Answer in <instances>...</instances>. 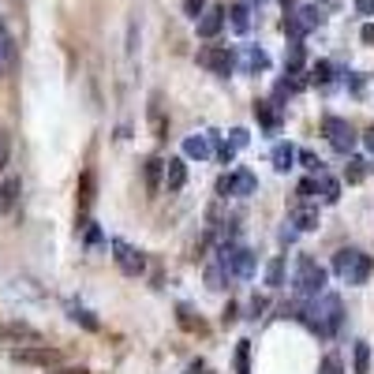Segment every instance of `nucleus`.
Wrapping results in <instances>:
<instances>
[{
	"label": "nucleus",
	"mask_w": 374,
	"mask_h": 374,
	"mask_svg": "<svg viewBox=\"0 0 374 374\" xmlns=\"http://www.w3.org/2000/svg\"><path fill=\"white\" fill-rule=\"evenodd\" d=\"M15 64V41L8 34V27H0V75Z\"/></svg>",
	"instance_id": "22"
},
{
	"label": "nucleus",
	"mask_w": 374,
	"mask_h": 374,
	"mask_svg": "<svg viewBox=\"0 0 374 374\" xmlns=\"http://www.w3.org/2000/svg\"><path fill=\"white\" fill-rule=\"evenodd\" d=\"M199 64L210 68L214 75H228L236 68V53L228 46H206V49H199Z\"/></svg>",
	"instance_id": "8"
},
{
	"label": "nucleus",
	"mask_w": 374,
	"mask_h": 374,
	"mask_svg": "<svg viewBox=\"0 0 374 374\" xmlns=\"http://www.w3.org/2000/svg\"><path fill=\"white\" fill-rule=\"evenodd\" d=\"M363 142H367V150H374V124H370L367 131H363Z\"/></svg>",
	"instance_id": "47"
},
{
	"label": "nucleus",
	"mask_w": 374,
	"mask_h": 374,
	"mask_svg": "<svg viewBox=\"0 0 374 374\" xmlns=\"http://www.w3.org/2000/svg\"><path fill=\"white\" fill-rule=\"evenodd\" d=\"M258 4H266V0H258Z\"/></svg>",
	"instance_id": "50"
},
{
	"label": "nucleus",
	"mask_w": 374,
	"mask_h": 374,
	"mask_svg": "<svg viewBox=\"0 0 374 374\" xmlns=\"http://www.w3.org/2000/svg\"><path fill=\"white\" fill-rule=\"evenodd\" d=\"M113 258H116V266H120V273L124 277H142V270H146V258L139 255L135 247L127 244V240H113Z\"/></svg>",
	"instance_id": "7"
},
{
	"label": "nucleus",
	"mask_w": 374,
	"mask_h": 374,
	"mask_svg": "<svg viewBox=\"0 0 374 374\" xmlns=\"http://www.w3.org/2000/svg\"><path fill=\"white\" fill-rule=\"evenodd\" d=\"M225 19H228V27H233L236 34H247V30H251V8L247 4H233Z\"/></svg>",
	"instance_id": "20"
},
{
	"label": "nucleus",
	"mask_w": 374,
	"mask_h": 374,
	"mask_svg": "<svg viewBox=\"0 0 374 374\" xmlns=\"http://www.w3.org/2000/svg\"><path fill=\"white\" fill-rule=\"evenodd\" d=\"M359 38L367 41V46H374V23H363V30H359Z\"/></svg>",
	"instance_id": "44"
},
{
	"label": "nucleus",
	"mask_w": 374,
	"mask_h": 374,
	"mask_svg": "<svg viewBox=\"0 0 374 374\" xmlns=\"http://www.w3.org/2000/svg\"><path fill=\"white\" fill-rule=\"evenodd\" d=\"M296 153H300V150H296L292 142H277V146H273V153H270L273 169H277V172H289L292 165H296Z\"/></svg>",
	"instance_id": "18"
},
{
	"label": "nucleus",
	"mask_w": 374,
	"mask_h": 374,
	"mask_svg": "<svg viewBox=\"0 0 374 374\" xmlns=\"http://www.w3.org/2000/svg\"><path fill=\"white\" fill-rule=\"evenodd\" d=\"M356 4H359V12H363V15H370V12H374V0H356Z\"/></svg>",
	"instance_id": "46"
},
{
	"label": "nucleus",
	"mask_w": 374,
	"mask_h": 374,
	"mask_svg": "<svg viewBox=\"0 0 374 374\" xmlns=\"http://www.w3.org/2000/svg\"><path fill=\"white\" fill-rule=\"evenodd\" d=\"M255 120L266 131H277L281 127V105L277 102H255Z\"/></svg>",
	"instance_id": "15"
},
{
	"label": "nucleus",
	"mask_w": 374,
	"mask_h": 374,
	"mask_svg": "<svg viewBox=\"0 0 374 374\" xmlns=\"http://www.w3.org/2000/svg\"><path fill=\"white\" fill-rule=\"evenodd\" d=\"M255 191H258V180H255L251 169H236V172H228V176L217 180V195H221V199H228V195L247 199V195H255Z\"/></svg>",
	"instance_id": "5"
},
{
	"label": "nucleus",
	"mask_w": 374,
	"mask_h": 374,
	"mask_svg": "<svg viewBox=\"0 0 374 374\" xmlns=\"http://www.w3.org/2000/svg\"><path fill=\"white\" fill-rule=\"evenodd\" d=\"M370 270H374L370 255H363V251H356V247H345V251L333 255V273L345 284H367Z\"/></svg>",
	"instance_id": "2"
},
{
	"label": "nucleus",
	"mask_w": 374,
	"mask_h": 374,
	"mask_svg": "<svg viewBox=\"0 0 374 374\" xmlns=\"http://www.w3.org/2000/svg\"><path fill=\"white\" fill-rule=\"evenodd\" d=\"M326 284V266H318L311 255H300L296 258V277H292V289L296 296H318Z\"/></svg>",
	"instance_id": "3"
},
{
	"label": "nucleus",
	"mask_w": 374,
	"mask_h": 374,
	"mask_svg": "<svg viewBox=\"0 0 374 374\" xmlns=\"http://www.w3.org/2000/svg\"><path fill=\"white\" fill-rule=\"evenodd\" d=\"M322 131H326V139H329V146H333L337 153H352L356 150V127L348 124V120H340V116H326L322 120Z\"/></svg>",
	"instance_id": "4"
},
{
	"label": "nucleus",
	"mask_w": 374,
	"mask_h": 374,
	"mask_svg": "<svg viewBox=\"0 0 374 374\" xmlns=\"http://www.w3.org/2000/svg\"><path fill=\"white\" fill-rule=\"evenodd\" d=\"M266 284H273V289H281V284H284V258H273L266 266Z\"/></svg>",
	"instance_id": "33"
},
{
	"label": "nucleus",
	"mask_w": 374,
	"mask_h": 374,
	"mask_svg": "<svg viewBox=\"0 0 374 374\" xmlns=\"http://www.w3.org/2000/svg\"><path fill=\"white\" fill-rule=\"evenodd\" d=\"M146 124H150V135H153V139H169V113H165V94H161V90L150 94Z\"/></svg>",
	"instance_id": "10"
},
{
	"label": "nucleus",
	"mask_w": 374,
	"mask_h": 374,
	"mask_svg": "<svg viewBox=\"0 0 374 374\" xmlns=\"http://www.w3.org/2000/svg\"><path fill=\"white\" fill-rule=\"evenodd\" d=\"M363 176H367V161L363 158H348V169H345V180L348 183H359Z\"/></svg>",
	"instance_id": "31"
},
{
	"label": "nucleus",
	"mask_w": 374,
	"mask_h": 374,
	"mask_svg": "<svg viewBox=\"0 0 374 374\" xmlns=\"http://www.w3.org/2000/svg\"><path fill=\"white\" fill-rule=\"evenodd\" d=\"M19 191H23V183H19V176H8L4 183H0V217H8L15 210L19 202Z\"/></svg>",
	"instance_id": "13"
},
{
	"label": "nucleus",
	"mask_w": 374,
	"mask_h": 374,
	"mask_svg": "<svg viewBox=\"0 0 374 374\" xmlns=\"http://www.w3.org/2000/svg\"><path fill=\"white\" fill-rule=\"evenodd\" d=\"M314 176H318V195H322V202L333 206L340 199V180H333L329 172H314Z\"/></svg>",
	"instance_id": "21"
},
{
	"label": "nucleus",
	"mask_w": 374,
	"mask_h": 374,
	"mask_svg": "<svg viewBox=\"0 0 374 374\" xmlns=\"http://www.w3.org/2000/svg\"><path fill=\"white\" fill-rule=\"evenodd\" d=\"M83 228H86V244H90V247H102V244H105L102 228H97L94 221H83Z\"/></svg>",
	"instance_id": "36"
},
{
	"label": "nucleus",
	"mask_w": 374,
	"mask_h": 374,
	"mask_svg": "<svg viewBox=\"0 0 374 374\" xmlns=\"http://www.w3.org/2000/svg\"><path fill=\"white\" fill-rule=\"evenodd\" d=\"M289 225H296V233H314V228L322 225V217H318V206H307V202L292 206V210H289Z\"/></svg>",
	"instance_id": "11"
},
{
	"label": "nucleus",
	"mask_w": 374,
	"mask_h": 374,
	"mask_svg": "<svg viewBox=\"0 0 374 374\" xmlns=\"http://www.w3.org/2000/svg\"><path fill=\"white\" fill-rule=\"evenodd\" d=\"M8 158H12V146H8V135L0 131V172L8 169Z\"/></svg>",
	"instance_id": "39"
},
{
	"label": "nucleus",
	"mask_w": 374,
	"mask_h": 374,
	"mask_svg": "<svg viewBox=\"0 0 374 374\" xmlns=\"http://www.w3.org/2000/svg\"><path fill=\"white\" fill-rule=\"evenodd\" d=\"M296 195H300L303 202H307V199H314V195H318V176H307V180L296 187Z\"/></svg>",
	"instance_id": "34"
},
{
	"label": "nucleus",
	"mask_w": 374,
	"mask_h": 374,
	"mask_svg": "<svg viewBox=\"0 0 374 374\" xmlns=\"http://www.w3.org/2000/svg\"><path fill=\"white\" fill-rule=\"evenodd\" d=\"M236 374H251V340L236 345Z\"/></svg>",
	"instance_id": "30"
},
{
	"label": "nucleus",
	"mask_w": 374,
	"mask_h": 374,
	"mask_svg": "<svg viewBox=\"0 0 374 374\" xmlns=\"http://www.w3.org/2000/svg\"><path fill=\"white\" fill-rule=\"evenodd\" d=\"M225 15H228V8H221V4L206 8V12H202V19H199V38H217V34H221V27H225Z\"/></svg>",
	"instance_id": "12"
},
{
	"label": "nucleus",
	"mask_w": 374,
	"mask_h": 374,
	"mask_svg": "<svg viewBox=\"0 0 374 374\" xmlns=\"http://www.w3.org/2000/svg\"><path fill=\"white\" fill-rule=\"evenodd\" d=\"M90 206H94V172L86 169V172L79 176V210L86 214Z\"/></svg>",
	"instance_id": "24"
},
{
	"label": "nucleus",
	"mask_w": 374,
	"mask_h": 374,
	"mask_svg": "<svg viewBox=\"0 0 374 374\" xmlns=\"http://www.w3.org/2000/svg\"><path fill=\"white\" fill-rule=\"evenodd\" d=\"M296 158H300V161H303V169H307V172H311V176H314V172H322V161H318V158H314V153H307V150H300V153H296Z\"/></svg>",
	"instance_id": "37"
},
{
	"label": "nucleus",
	"mask_w": 374,
	"mask_h": 374,
	"mask_svg": "<svg viewBox=\"0 0 374 374\" xmlns=\"http://www.w3.org/2000/svg\"><path fill=\"white\" fill-rule=\"evenodd\" d=\"M367 370H370V345L356 340V374H367Z\"/></svg>",
	"instance_id": "32"
},
{
	"label": "nucleus",
	"mask_w": 374,
	"mask_h": 374,
	"mask_svg": "<svg viewBox=\"0 0 374 374\" xmlns=\"http://www.w3.org/2000/svg\"><path fill=\"white\" fill-rule=\"evenodd\" d=\"M142 176H146V191L158 195L161 187H165V161H161V158H150V161H146V172H142Z\"/></svg>",
	"instance_id": "19"
},
{
	"label": "nucleus",
	"mask_w": 374,
	"mask_h": 374,
	"mask_svg": "<svg viewBox=\"0 0 374 374\" xmlns=\"http://www.w3.org/2000/svg\"><path fill=\"white\" fill-rule=\"evenodd\" d=\"M210 142H214V153H217V161H225V165H233V158H236V146L228 139H217V135H210Z\"/></svg>",
	"instance_id": "28"
},
{
	"label": "nucleus",
	"mask_w": 374,
	"mask_h": 374,
	"mask_svg": "<svg viewBox=\"0 0 374 374\" xmlns=\"http://www.w3.org/2000/svg\"><path fill=\"white\" fill-rule=\"evenodd\" d=\"M183 183H187V165L180 158H169L165 161V187L169 191H183Z\"/></svg>",
	"instance_id": "16"
},
{
	"label": "nucleus",
	"mask_w": 374,
	"mask_h": 374,
	"mask_svg": "<svg viewBox=\"0 0 374 374\" xmlns=\"http://www.w3.org/2000/svg\"><path fill=\"white\" fill-rule=\"evenodd\" d=\"M296 19L307 27V30H314V27H322V12H318V4H303L300 12H296Z\"/></svg>",
	"instance_id": "27"
},
{
	"label": "nucleus",
	"mask_w": 374,
	"mask_h": 374,
	"mask_svg": "<svg viewBox=\"0 0 374 374\" xmlns=\"http://www.w3.org/2000/svg\"><path fill=\"white\" fill-rule=\"evenodd\" d=\"M176 322H180L187 333H206V322H202V318H195L191 307H180V311H176Z\"/></svg>",
	"instance_id": "26"
},
{
	"label": "nucleus",
	"mask_w": 374,
	"mask_h": 374,
	"mask_svg": "<svg viewBox=\"0 0 374 374\" xmlns=\"http://www.w3.org/2000/svg\"><path fill=\"white\" fill-rule=\"evenodd\" d=\"M300 322H307V329L318 337H337L340 326H345V307H340V296L333 292H318L311 307H300Z\"/></svg>",
	"instance_id": "1"
},
{
	"label": "nucleus",
	"mask_w": 374,
	"mask_h": 374,
	"mask_svg": "<svg viewBox=\"0 0 374 374\" xmlns=\"http://www.w3.org/2000/svg\"><path fill=\"white\" fill-rule=\"evenodd\" d=\"M64 352L60 348H49V345H30V348H15V363H30V367H53V363H60Z\"/></svg>",
	"instance_id": "9"
},
{
	"label": "nucleus",
	"mask_w": 374,
	"mask_h": 374,
	"mask_svg": "<svg viewBox=\"0 0 374 374\" xmlns=\"http://www.w3.org/2000/svg\"><path fill=\"white\" fill-rule=\"evenodd\" d=\"M187 374H210V367H206V363H191V367H187Z\"/></svg>",
	"instance_id": "45"
},
{
	"label": "nucleus",
	"mask_w": 374,
	"mask_h": 374,
	"mask_svg": "<svg viewBox=\"0 0 374 374\" xmlns=\"http://www.w3.org/2000/svg\"><path fill=\"white\" fill-rule=\"evenodd\" d=\"M68 314H71V322H79L83 329H90V333H97V329H102V322H97V318L86 311V307H79V303H68Z\"/></svg>",
	"instance_id": "25"
},
{
	"label": "nucleus",
	"mask_w": 374,
	"mask_h": 374,
	"mask_svg": "<svg viewBox=\"0 0 374 374\" xmlns=\"http://www.w3.org/2000/svg\"><path fill=\"white\" fill-rule=\"evenodd\" d=\"M228 277H233V273H228V270H225V262H221V258H217V262H214V266H210V270H206V284H210V289H214V292H221V289H228Z\"/></svg>",
	"instance_id": "23"
},
{
	"label": "nucleus",
	"mask_w": 374,
	"mask_h": 374,
	"mask_svg": "<svg viewBox=\"0 0 374 374\" xmlns=\"http://www.w3.org/2000/svg\"><path fill=\"white\" fill-rule=\"evenodd\" d=\"M210 153H214V142H210V135H187V139H183V158L206 161Z\"/></svg>",
	"instance_id": "14"
},
{
	"label": "nucleus",
	"mask_w": 374,
	"mask_h": 374,
	"mask_svg": "<svg viewBox=\"0 0 374 374\" xmlns=\"http://www.w3.org/2000/svg\"><path fill=\"white\" fill-rule=\"evenodd\" d=\"M221 262H225V270L233 273V277H251L255 273V251H247V247H236V244H221Z\"/></svg>",
	"instance_id": "6"
},
{
	"label": "nucleus",
	"mask_w": 374,
	"mask_h": 374,
	"mask_svg": "<svg viewBox=\"0 0 374 374\" xmlns=\"http://www.w3.org/2000/svg\"><path fill=\"white\" fill-rule=\"evenodd\" d=\"M8 337H23V340H38L34 329H27V326H8Z\"/></svg>",
	"instance_id": "40"
},
{
	"label": "nucleus",
	"mask_w": 374,
	"mask_h": 374,
	"mask_svg": "<svg viewBox=\"0 0 374 374\" xmlns=\"http://www.w3.org/2000/svg\"><path fill=\"white\" fill-rule=\"evenodd\" d=\"M236 318H240V307H236V303H228L225 311H221V322H225V326H233Z\"/></svg>",
	"instance_id": "43"
},
{
	"label": "nucleus",
	"mask_w": 374,
	"mask_h": 374,
	"mask_svg": "<svg viewBox=\"0 0 374 374\" xmlns=\"http://www.w3.org/2000/svg\"><path fill=\"white\" fill-rule=\"evenodd\" d=\"M202 4H206V0H183V12L191 15V19H199L202 15Z\"/></svg>",
	"instance_id": "42"
},
{
	"label": "nucleus",
	"mask_w": 374,
	"mask_h": 374,
	"mask_svg": "<svg viewBox=\"0 0 374 374\" xmlns=\"http://www.w3.org/2000/svg\"><path fill=\"white\" fill-rule=\"evenodd\" d=\"M284 34H289L292 41H300L303 34H307V27L300 23V19H296V15H289V19H284Z\"/></svg>",
	"instance_id": "35"
},
{
	"label": "nucleus",
	"mask_w": 374,
	"mask_h": 374,
	"mask_svg": "<svg viewBox=\"0 0 374 374\" xmlns=\"http://www.w3.org/2000/svg\"><path fill=\"white\" fill-rule=\"evenodd\" d=\"M322 374H345V367H340V359H337V356H326Z\"/></svg>",
	"instance_id": "41"
},
{
	"label": "nucleus",
	"mask_w": 374,
	"mask_h": 374,
	"mask_svg": "<svg viewBox=\"0 0 374 374\" xmlns=\"http://www.w3.org/2000/svg\"><path fill=\"white\" fill-rule=\"evenodd\" d=\"M281 4H284V8H292V4H296V0H281Z\"/></svg>",
	"instance_id": "49"
},
{
	"label": "nucleus",
	"mask_w": 374,
	"mask_h": 374,
	"mask_svg": "<svg viewBox=\"0 0 374 374\" xmlns=\"http://www.w3.org/2000/svg\"><path fill=\"white\" fill-rule=\"evenodd\" d=\"M311 83L314 86H329V83H333V68H329V60H318L311 68Z\"/></svg>",
	"instance_id": "29"
},
{
	"label": "nucleus",
	"mask_w": 374,
	"mask_h": 374,
	"mask_svg": "<svg viewBox=\"0 0 374 374\" xmlns=\"http://www.w3.org/2000/svg\"><path fill=\"white\" fill-rule=\"evenodd\" d=\"M240 64H244V71H247V75H258V71H266V68H270V57H266V49L247 46V49H244V57H240Z\"/></svg>",
	"instance_id": "17"
},
{
	"label": "nucleus",
	"mask_w": 374,
	"mask_h": 374,
	"mask_svg": "<svg viewBox=\"0 0 374 374\" xmlns=\"http://www.w3.org/2000/svg\"><path fill=\"white\" fill-rule=\"evenodd\" d=\"M228 142H233V146H236V150H244V146H247V142H251V135H247V131H244V127H233V131H228Z\"/></svg>",
	"instance_id": "38"
},
{
	"label": "nucleus",
	"mask_w": 374,
	"mask_h": 374,
	"mask_svg": "<svg viewBox=\"0 0 374 374\" xmlns=\"http://www.w3.org/2000/svg\"><path fill=\"white\" fill-rule=\"evenodd\" d=\"M60 374H90V370H83V367H71V370H60Z\"/></svg>",
	"instance_id": "48"
}]
</instances>
